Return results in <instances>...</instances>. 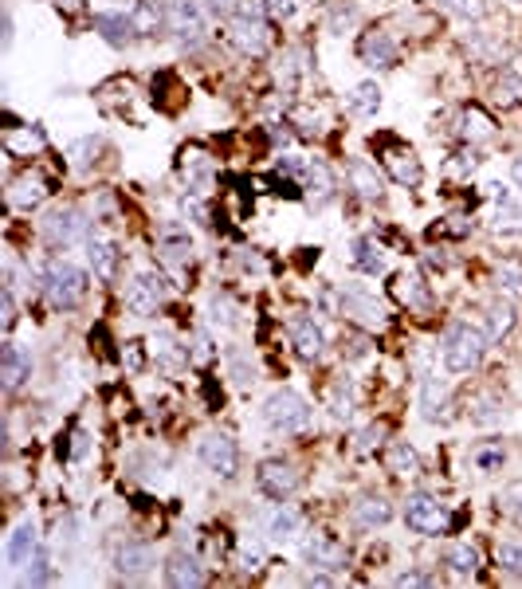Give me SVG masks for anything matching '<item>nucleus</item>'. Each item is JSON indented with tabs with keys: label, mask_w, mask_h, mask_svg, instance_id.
<instances>
[{
	"label": "nucleus",
	"mask_w": 522,
	"mask_h": 589,
	"mask_svg": "<svg viewBox=\"0 0 522 589\" xmlns=\"http://www.w3.org/2000/svg\"><path fill=\"white\" fill-rule=\"evenodd\" d=\"M495 91H499L503 106H522V75H515V71H503L499 82H495Z\"/></svg>",
	"instance_id": "obj_38"
},
{
	"label": "nucleus",
	"mask_w": 522,
	"mask_h": 589,
	"mask_svg": "<svg viewBox=\"0 0 522 589\" xmlns=\"http://www.w3.org/2000/svg\"><path fill=\"white\" fill-rule=\"evenodd\" d=\"M197 456H200V464L220 479H232L236 468H240V448H236V440L228 432H208L205 440H200Z\"/></svg>",
	"instance_id": "obj_4"
},
{
	"label": "nucleus",
	"mask_w": 522,
	"mask_h": 589,
	"mask_svg": "<svg viewBox=\"0 0 522 589\" xmlns=\"http://www.w3.org/2000/svg\"><path fill=\"white\" fill-rule=\"evenodd\" d=\"M165 582L173 589H188V585H205V570H200V562L193 554H173L169 562H165Z\"/></svg>",
	"instance_id": "obj_17"
},
{
	"label": "nucleus",
	"mask_w": 522,
	"mask_h": 589,
	"mask_svg": "<svg viewBox=\"0 0 522 589\" xmlns=\"http://www.w3.org/2000/svg\"><path fill=\"white\" fill-rule=\"evenodd\" d=\"M389 464H393L397 476H417V471H420V459H417V452H412L409 444H393V448H389Z\"/></svg>",
	"instance_id": "obj_37"
},
{
	"label": "nucleus",
	"mask_w": 522,
	"mask_h": 589,
	"mask_svg": "<svg viewBox=\"0 0 522 589\" xmlns=\"http://www.w3.org/2000/svg\"><path fill=\"white\" fill-rule=\"evenodd\" d=\"M188 358H193V362H200V365H205V362L212 358V342H208L205 334H197V338H193V353H188Z\"/></svg>",
	"instance_id": "obj_46"
},
{
	"label": "nucleus",
	"mask_w": 522,
	"mask_h": 589,
	"mask_svg": "<svg viewBox=\"0 0 522 589\" xmlns=\"http://www.w3.org/2000/svg\"><path fill=\"white\" fill-rule=\"evenodd\" d=\"M114 565L122 577H141V574H150V565H153V550L146 542H122V546L114 550Z\"/></svg>",
	"instance_id": "obj_16"
},
{
	"label": "nucleus",
	"mask_w": 522,
	"mask_h": 589,
	"mask_svg": "<svg viewBox=\"0 0 522 589\" xmlns=\"http://www.w3.org/2000/svg\"><path fill=\"white\" fill-rule=\"evenodd\" d=\"M499 565L511 574H522V546L518 542H503L499 546Z\"/></svg>",
	"instance_id": "obj_42"
},
{
	"label": "nucleus",
	"mask_w": 522,
	"mask_h": 589,
	"mask_svg": "<svg viewBox=\"0 0 522 589\" xmlns=\"http://www.w3.org/2000/svg\"><path fill=\"white\" fill-rule=\"evenodd\" d=\"M44 197H47V181H44V177H35V173L16 177V181H12V188H8V200L16 208H35Z\"/></svg>",
	"instance_id": "obj_22"
},
{
	"label": "nucleus",
	"mask_w": 522,
	"mask_h": 589,
	"mask_svg": "<svg viewBox=\"0 0 522 589\" xmlns=\"http://www.w3.org/2000/svg\"><path fill=\"white\" fill-rule=\"evenodd\" d=\"M353 518H358L362 526H385L389 518H393V503H389L385 495H365V499L353 503Z\"/></svg>",
	"instance_id": "obj_25"
},
{
	"label": "nucleus",
	"mask_w": 522,
	"mask_h": 589,
	"mask_svg": "<svg viewBox=\"0 0 522 589\" xmlns=\"http://www.w3.org/2000/svg\"><path fill=\"white\" fill-rule=\"evenodd\" d=\"M158 247H161V256L169 259V264H185V259L193 256V240H188V232H181V228H165Z\"/></svg>",
	"instance_id": "obj_31"
},
{
	"label": "nucleus",
	"mask_w": 522,
	"mask_h": 589,
	"mask_svg": "<svg viewBox=\"0 0 522 589\" xmlns=\"http://www.w3.org/2000/svg\"><path fill=\"white\" fill-rule=\"evenodd\" d=\"M165 12H169V32H177L185 43L200 40V32H205V12H200L197 0H173Z\"/></svg>",
	"instance_id": "obj_13"
},
{
	"label": "nucleus",
	"mask_w": 522,
	"mask_h": 589,
	"mask_svg": "<svg viewBox=\"0 0 522 589\" xmlns=\"http://www.w3.org/2000/svg\"><path fill=\"white\" fill-rule=\"evenodd\" d=\"M212 12H220V16H228V12L236 8V0H208Z\"/></svg>",
	"instance_id": "obj_52"
},
{
	"label": "nucleus",
	"mask_w": 522,
	"mask_h": 589,
	"mask_svg": "<svg viewBox=\"0 0 522 589\" xmlns=\"http://www.w3.org/2000/svg\"><path fill=\"white\" fill-rule=\"evenodd\" d=\"M236 546H240V565H244V570H252V574L264 570V546H259L252 535H244Z\"/></svg>",
	"instance_id": "obj_41"
},
{
	"label": "nucleus",
	"mask_w": 522,
	"mask_h": 589,
	"mask_svg": "<svg viewBox=\"0 0 522 589\" xmlns=\"http://www.w3.org/2000/svg\"><path fill=\"white\" fill-rule=\"evenodd\" d=\"M499 291H507L511 299H522V264L518 259H507L499 267Z\"/></svg>",
	"instance_id": "obj_39"
},
{
	"label": "nucleus",
	"mask_w": 522,
	"mask_h": 589,
	"mask_svg": "<svg viewBox=\"0 0 522 589\" xmlns=\"http://www.w3.org/2000/svg\"><path fill=\"white\" fill-rule=\"evenodd\" d=\"M495 228L499 232H518L522 228V205H515L511 193L499 197V212H495Z\"/></svg>",
	"instance_id": "obj_36"
},
{
	"label": "nucleus",
	"mask_w": 522,
	"mask_h": 589,
	"mask_svg": "<svg viewBox=\"0 0 522 589\" xmlns=\"http://www.w3.org/2000/svg\"><path fill=\"white\" fill-rule=\"evenodd\" d=\"M232 40H236V47H240L244 55H264L271 47V28L256 16L252 8H244V12H236L232 16Z\"/></svg>",
	"instance_id": "obj_7"
},
{
	"label": "nucleus",
	"mask_w": 522,
	"mask_h": 589,
	"mask_svg": "<svg viewBox=\"0 0 522 589\" xmlns=\"http://www.w3.org/2000/svg\"><path fill=\"white\" fill-rule=\"evenodd\" d=\"M393 294L405 306H412V311H420V306H429L432 303V294H429V283H424L420 271H401L397 283H393Z\"/></svg>",
	"instance_id": "obj_18"
},
{
	"label": "nucleus",
	"mask_w": 522,
	"mask_h": 589,
	"mask_svg": "<svg viewBox=\"0 0 522 589\" xmlns=\"http://www.w3.org/2000/svg\"><path fill=\"white\" fill-rule=\"evenodd\" d=\"M303 558L323 574L346 570V546H342L338 538H330V535H306L303 538Z\"/></svg>",
	"instance_id": "obj_8"
},
{
	"label": "nucleus",
	"mask_w": 522,
	"mask_h": 589,
	"mask_svg": "<svg viewBox=\"0 0 522 589\" xmlns=\"http://www.w3.org/2000/svg\"><path fill=\"white\" fill-rule=\"evenodd\" d=\"M346 177H350V188H353V193L365 197V200H377V197L385 193V177L377 173V165L365 161V158H353L350 169H346Z\"/></svg>",
	"instance_id": "obj_15"
},
{
	"label": "nucleus",
	"mask_w": 522,
	"mask_h": 589,
	"mask_svg": "<svg viewBox=\"0 0 522 589\" xmlns=\"http://www.w3.org/2000/svg\"><path fill=\"white\" fill-rule=\"evenodd\" d=\"M264 420L283 436H295L303 429H311V405L295 393V389H276L264 401Z\"/></svg>",
	"instance_id": "obj_2"
},
{
	"label": "nucleus",
	"mask_w": 522,
	"mask_h": 589,
	"mask_svg": "<svg viewBox=\"0 0 522 589\" xmlns=\"http://www.w3.org/2000/svg\"><path fill=\"white\" fill-rule=\"evenodd\" d=\"M353 264H358V271H365V275H382V271L389 267L385 247L377 244L373 236H362V240L353 244Z\"/></svg>",
	"instance_id": "obj_24"
},
{
	"label": "nucleus",
	"mask_w": 522,
	"mask_h": 589,
	"mask_svg": "<svg viewBox=\"0 0 522 589\" xmlns=\"http://www.w3.org/2000/svg\"><path fill=\"white\" fill-rule=\"evenodd\" d=\"M264 8L271 20H291L299 12V0H264Z\"/></svg>",
	"instance_id": "obj_43"
},
{
	"label": "nucleus",
	"mask_w": 522,
	"mask_h": 589,
	"mask_svg": "<svg viewBox=\"0 0 522 589\" xmlns=\"http://www.w3.org/2000/svg\"><path fill=\"white\" fill-rule=\"evenodd\" d=\"M382 161H385V169H389V177H393L397 185H405V188H417V185L424 181L420 158H417V153H412L409 146H389Z\"/></svg>",
	"instance_id": "obj_10"
},
{
	"label": "nucleus",
	"mask_w": 522,
	"mask_h": 589,
	"mask_svg": "<svg viewBox=\"0 0 522 589\" xmlns=\"http://www.w3.org/2000/svg\"><path fill=\"white\" fill-rule=\"evenodd\" d=\"M82 228H87V220H82L79 208H55L52 217L44 220V236H47V244H55V247H67L71 240H79Z\"/></svg>",
	"instance_id": "obj_11"
},
{
	"label": "nucleus",
	"mask_w": 522,
	"mask_h": 589,
	"mask_svg": "<svg viewBox=\"0 0 522 589\" xmlns=\"http://www.w3.org/2000/svg\"><path fill=\"white\" fill-rule=\"evenodd\" d=\"M122 362L130 365V370H141V365H146V353H141V342H126V353H122Z\"/></svg>",
	"instance_id": "obj_44"
},
{
	"label": "nucleus",
	"mask_w": 522,
	"mask_h": 589,
	"mask_svg": "<svg viewBox=\"0 0 522 589\" xmlns=\"http://www.w3.org/2000/svg\"><path fill=\"white\" fill-rule=\"evenodd\" d=\"M87 259H91V267H94V275L99 279H114L118 275V247L111 240H94L87 244Z\"/></svg>",
	"instance_id": "obj_26"
},
{
	"label": "nucleus",
	"mask_w": 522,
	"mask_h": 589,
	"mask_svg": "<svg viewBox=\"0 0 522 589\" xmlns=\"http://www.w3.org/2000/svg\"><path fill=\"white\" fill-rule=\"evenodd\" d=\"M444 405H448V389L429 377V381H424V389H420V409H424V417H429V420L444 417Z\"/></svg>",
	"instance_id": "obj_34"
},
{
	"label": "nucleus",
	"mask_w": 522,
	"mask_h": 589,
	"mask_svg": "<svg viewBox=\"0 0 522 589\" xmlns=\"http://www.w3.org/2000/svg\"><path fill=\"white\" fill-rule=\"evenodd\" d=\"M0 323H5V330H12V323H16V306H12V291H5V318H0Z\"/></svg>",
	"instance_id": "obj_49"
},
{
	"label": "nucleus",
	"mask_w": 522,
	"mask_h": 589,
	"mask_svg": "<svg viewBox=\"0 0 522 589\" xmlns=\"http://www.w3.org/2000/svg\"><path fill=\"white\" fill-rule=\"evenodd\" d=\"M503 464V452H479V468H499Z\"/></svg>",
	"instance_id": "obj_51"
},
{
	"label": "nucleus",
	"mask_w": 522,
	"mask_h": 589,
	"mask_svg": "<svg viewBox=\"0 0 522 589\" xmlns=\"http://www.w3.org/2000/svg\"><path fill=\"white\" fill-rule=\"evenodd\" d=\"M405 523L417 530V535H448V526H452V518H448V507L440 499H432V495H412L405 503Z\"/></svg>",
	"instance_id": "obj_3"
},
{
	"label": "nucleus",
	"mask_w": 522,
	"mask_h": 589,
	"mask_svg": "<svg viewBox=\"0 0 522 589\" xmlns=\"http://www.w3.org/2000/svg\"><path fill=\"white\" fill-rule=\"evenodd\" d=\"M511 173H515V181H518V188H522V158H515V165H511Z\"/></svg>",
	"instance_id": "obj_53"
},
{
	"label": "nucleus",
	"mask_w": 522,
	"mask_h": 589,
	"mask_svg": "<svg viewBox=\"0 0 522 589\" xmlns=\"http://www.w3.org/2000/svg\"><path fill=\"white\" fill-rule=\"evenodd\" d=\"M511 326H515V306L495 303L491 311H488V342L507 338V334H511Z\"/></svg>",
	"instance_id": "obj_33"
},
{
	"label": "nucleus",
	"mask_w": 522,
	"mask_h": 589,
	"mask_svg": "<svg viewBox=\"0 0 522 589\" xmlns=\"http://www.w3.org/2000/svg\"><path fill=\"white\" fill-rule=\"evenodd\" d=\"M440 5L452 12V16H464V20H483L488 16V0H440Z\"/></svg>",
	"instance_id": "obj_40"
},
{
	"label": "nucleus",
	"mask_w": 522,
	"mask_h": 589,
	"mask_svg": "<svg viewBox=\"0 0 522 589\" xmlns=\"http://www.w3.org/2000/svg\"><path fill=\"white\" fill-rule=\"evenodd\" d=\"M397 585H432V577H424V574H401Z\"/></svg>",
	"instance_id": "obj_50"
},
{
	"label": "nucleus",
	"mask_w": 522,
	"mask_h": 589,
	"mask_svg": "<svg viewBox=\"0 0 522 589\" xmlns=\"http://www.w3.org/2000/svg\"><path fill=\"white\" fill-rule=\"evenodd\" d=\"M94 28H99V35L111 47H126L130 40H134V20L130 16H118V12H99V16H94Z\"/></svg>",
	"instance_id": "obj_20"
},
{
	"label": "nucleus",
	"mask_w": 522,
	"mask_h": 589,
	"mask_svg": "<svg viewBox=\"0 0 522 589\" xmlns=\"http://www.w3.org/2000/svg\"><path fill=\"white\" fill-rule=\"evenodd\" d=\"M448 565H452L456 577H476L479 574V550L468 546V542H459V546L448 550Z\"/></svg>",
	"instance_id": "obj_32"
},
{
	"label": "nucleus",
	"mask_w": 522,
	"mask_h": 589,
	"mask_svg": "<svg viewBox=\"0 0 522 589\" xmlns=\"http://www.w3.org/2000/svg\"><path fill=\"white\" fill-rule=\"evenodd\" d=\"M483 350H488V334L476 326H468V323H456L444 338V365L452 373H471L479 365Z\"/></svg>",
	"instance_id": "obj_1"
},
{
	"label": "nucleus",
	"mask_w": 522,
	"mask_h": 589,
	"mask_svg": "<svg viewBox=\"0 0 522 589\" xmlns=\"http://www.w3.org/2000/svg\"><path fill=\"white\" fill-rule=\"evenodd\" d=\"M28 373H32L28 353H24L16 342H5V353H0V377H5V385H8V389H20Z\"/></svg>",
	"instance_id": "obj_21"
},
{
	"label": "nucleus",
	"mask_w": 522,
	"mask_h": 589,
	"mask_svg": "<svg viewBox=\"0 0 522 589\" xmlns=\"http://www.w3.org/2000/svg\"><path fill=\"white\" fill-rule=\"evenodd\" d=\"M476 165H479V158H476V150H464V153H456V161H452V169H456V173H476Z\"/></svg>",
	"instance_id": "obj_45"
},
{
	"label": "nucleus",
	"mask_w": 522,
	"mask_h": 589,
	"mask_svg": "<svg viewBox=\"0 0 522 589\" xmlns=\"http://www.w3.org/2000/svg\"><path fill=\"white\" fill-rule=\"evenodd\" d=\"M459 134L468 141H488L495 134V122L488 111H479V106H468L464 114H459Z\"/></svg>",
	"instance_id": "obj_28"
},
{
	"label": "nucleus",
	"mask_w": 522,
	"mask_h": 589,
	"mask_svg": "<svg viewBox=\"0 0 522 589\" xmlns=\"http://www.w3.org/2000/svg\"><path fill=\"white\" fill-rule=\"evenodd\" d=\"M44 287L55 306H79L82 294H87V275H82V267H75V264H55L47 271Z\"/></svg>",
	"instance_id": "obj_5"
},
{
	"label": "nucleus",
	"mask_w": 522,
	"mask_h": 589,
	"mask_svg": "<svg viewBox=\"0 0 522 589\" xmlns=\"http://www.w3.org/2000/svg\"><path fill=\"white\" fill-rule=\"evenodd\" d=\"M71 153H99V141L94 138H82V141H75V146H71ZM79 165H91V158H75Z\"/></svg>",
	"instance_id": "obj_47"
},
{
	"label": "nucleus",
	"mask_w": 522,
	"mask_h": 589,
	"mask_svg": "<svg viewBox=\"0 0 522 589\" xmlns=\"http://www.w3.org/2000/svg\"><path fill=\"white\" fill-rule=\"evenodd\" d=\"M306 188H311L314 205H326V200L334 197V173H330L323 161H311L306 165Z\"/></svg>",
	"instance_id": "obj_30"
},
{
	"label": "nucleus",
	"mask_w": 522,
	"mask_h": 589,
	"mask_svg": "<svg viewBox=\"0 0 522 589\" xmlns=\"http://www.w3.org/2000/svg\"><path fill=\"white\" fill-rule=\"evenodd\" d=\"M181 169H185L188 188H193V193H205L208 181H212V161H208V153L185 150V153H181Z\"/></svg>",
	"instance_id": "obj_23"
},
{
	"label": "nucleus",
	"mask_w": 522,
	"mask_h": 589,
	"mask_svg": "<svg viewBox=\"0 0 522 589\" xmlns=\"http://www.w3.org/2000/svg\"><path fill=\"white\" fill-rule=\"evenodd\" d=\"M507 507H511V515H515V523L522 526V488H515V491H507Z\"/></svg>",
	"instance_id": "obj_48"
},
{
	"label": "nucleus",
	"mask_w": 522,
	"mask_h": 589,
	"mask_svg": "<svg viewBox=\"0 0 522 589\" xmlns=\"http://www.w3.org/2000/svg\"><path fill=\"white\" fill-rule=\"evenodd\" d=\"M256 483L259 491L267 495V499L276 503H287L295 491H299V471H295L291 464H283V459H264L256 471Z\"/></svg>",
	"instance_id": "obj_6"
},
{
	"label": "nucleus",
	"mask_w": 522,
	"mask_h": 589,
	"mask_svg": "<svg viewBox=\"0 0 522 589\" xmlns=\"http://www.w3.org/2000/svg\"><path fill=\"white\" fill-rule=\"evenodd\" d=\"M377 106H382V91H377V82H358L350 94V111L353 114H377Z\"/></svg>",
	"instance_id": "obj_35"
},
{
	"label": "nucleus",
	"mask_w": 522,
	"mask_h": 589,
	"mask_svg": "<svg viewBox=\"0 0 522 589\" xmlns=\"http://www.w3.org/2000/svg\"><path fill=\"white\" fill-rule=\"evenodd\" d=\"M161 299H165V279L153 275V271L138 275V279L126 287V306H130L134 314H141V318H150L153 311H158Z\"/></svg>",
	"instance_id": "obj_9"
},
{
	"label": "nucleus",
	"mask_w": 522,
	"mask_h": 589,
	"mask_svg": "<svg viewBox=\"0 0 522 589\" xmlns=\"http://www.w3.org/2000/svg\"><path fill=\"white\" fill-rule=\"evenodd\" d=\"M35 546H40V538H35V526H32V523H20V526L8 535V542H5V558H8V565L32 562V558H35Z\"/></svg>",
	"instance_id": "obj_19"
},
{
	"label": "nucleus",
	"mask_w": 522,
	"mask_h": 589,
	"mask_svg": "<svg viewBox=\"0 0 522 589\" xmlns=\"http://www.w3.org/2000/svg\"><path fill=\"white\" fill-rule=\"evenodd\" d=\"M299 530H303V515L295 511L291 503H279L276 511L267 515V535H271V538H279V542H283V538H295Z\"/></svg>",
	"instance_id": "obj_27"
},
{
	"label": "nucleus",
	"mask_w": 522,
	"mask_h": 589,
	"mask_svg": "<svg viewBox=\"0 0 522 589\" xmlns=\"http://www.w3.org/2000/svg\"><path fill=\"white\" fill-rule=\"evenodd\" d=\"M130 20H134V32H138V35H158L165 24H169V12H161L158 5H153V0H141Z\"/></svg>",
	"instance_id": "obj_29"
},
{
	"label": "nucleus",
	"mask_w": 522,
	"mask_h": 589,
	"mask_svg": "<svg viewBox=\"0 0 522 589\" xmlns=\"http://www.w3.org/2000/svg\"><path fill=\"white\" fill-rule=\"evenodd\" d=\"M362 59L365 67H377V71H389L397 67V43L385 28H370L362 35Z\"/></svg>",
	"instance_id": "obj_14"
},
{
	"label": "nucleus",
	"mask_w": 522,
	"mask_h": 589,
	"mask_svg": "<svg viewBox=\"0 0 522 589\" xmlns=\"http://www.w3.org/2000/svg\"><path fill=\"white\" fill-rule=\"evenodd\" d=\"M291 342H295V350H299V358H306V362L323 358V350H326V334L311 314H295L291 318Z\"/></svg>",
	"instance_id": "obj_12"
}]
</instances>
